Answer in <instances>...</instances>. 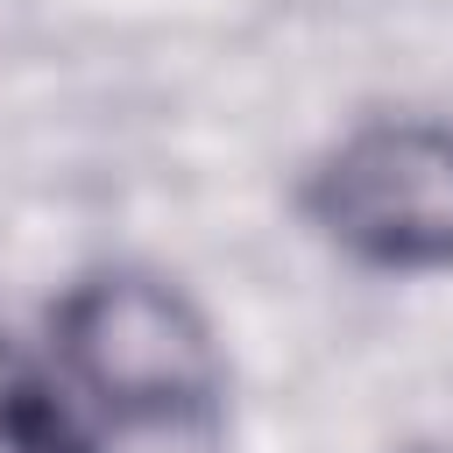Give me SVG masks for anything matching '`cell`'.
I'll return each mask as SVG.
<instances>
[{
	"instance_id": "3957f363",
	"label": "cell",
	"mask_w": 453,
	"mask_h": 453,
	"mask_svg": "<svg viewBox=\"0 0 453 453\" xmlns=\"http://www.w3.org/2000/svg\"><path fill=\"white\" fill-rule=\"evenodd\" d=\"M403 453H453V446H403Z\"/></svg>"
},
{
	"instance_id": "7a4b0ae2",
	"label": "cell",
	"mask_w": 453,
	"mask_h": 453,
	"mask_svg": "<svg viewBox=\"0 0 453 453\" xmlns=\"http://www.w3.org/2000/svg\"><path fill=\"white\" fill-rule=\"evenodd\" d=\"M297 219L354 269L453 276V120L368 113L297 177Z\"/></svg>"
},
{
	"instance_id": "6da1fadb",
	"label": "cell",
	"mask_w": 453,
	"mask_h": 453,
	"mask_svg": "<svg viewBox=\"0 0 453 453\" xmlns=\"http://www.w3.org/2000/svg\"><path fill=\"white\" fill-rule=\"evenodd\" d=\"M42 368L92 425H226V347L205 304L149 269H78L42 319Z\"/></svg>"
}]
</instances>
